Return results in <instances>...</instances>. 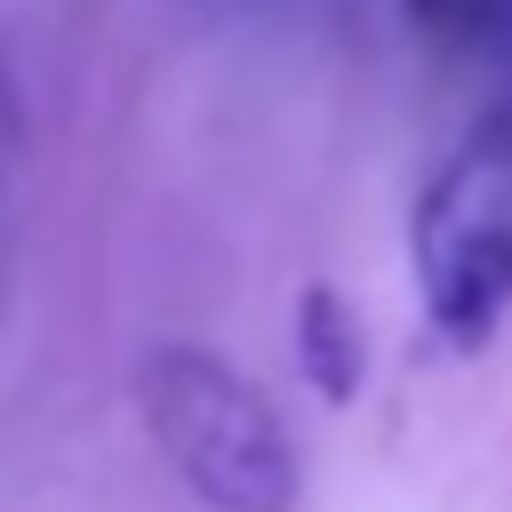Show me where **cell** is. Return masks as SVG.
<instances>
[{"instance_id":"6da1fadb","label":"cell","mask_w":512,"mask_h":512,"mask_svg":"<svg viewBox=\"0 0 512 512\" xmlns=\"http://www.w3.org/2000/svg\"><path fill=\"white\" fill-rule=\"evenodd\" d=\"M136 408L168 472L208 512H296L304 464L248 368H232L208 344H152L136 368Z\"/></svg>"},{"instance_id":"7a4b0ae2","label":"cell","mask_w":512,"mask_h":512,"mask_svg":"<svg viewBox=\"0 0 512 512\" xmlns=\"http://www.w3.org/2000/svg\"><path fill=\"white\" fill-rule=\"evenodd\" d=\"M408 272L456 352H480L512 312V96L488 104L416 192Z\"/></svg>"},{"instance_id":"3957f363","label":"cell","mask_w":512,"mask_h":512,"mask_svg":"<svg viewBox=\"0 0 512 512\" xmlns=\"http://www.w3.org/2000/svg\"><path fill=\"white\" fill-rule=\"evenodd\" d=\"M296 368H304V384H312L320 400H352L360 376H368L360 312H352L328 280H312V288L296 296Z\"/></svg>"},{"instance_id":"277c9868","label":"cell","mask_w":512,"mask_h":512,"mask_svg":"<svg viewBox=\"0 0 512 512\" xmlns=\"http://www.w3.org/2000/svg\"><path fill=\"white\" fill-rule=\"evenodd\" d=\"M408 16L440 48H504L512 40V0H408Z\"/></svg>"}]
</instances>
